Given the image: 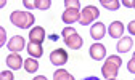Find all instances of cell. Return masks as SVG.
<instances>
[{
  "label": "cell",
  "mask_w": 135,
  "mask_h": 80,
  "mask_svg": "<svg viewBox=\"0 0 135 80\" xmlns=\"http://www.w3.org/2000/svg\"><path fill=\"white\" fill-rule=\"evenodd\" d=\"M10 21H11V24H15L20 29H29V27H32L36 18H34L32 13H26V11H18L16 10V11L11 13Z\"/></svg>",
  "instance_id": "cell-1"
},
{
  "label": "cell",
  "mask_w": 135,
  "mask_h": 80,
  "mask_svg": "<svg viewBox=\"0 0 135 80\" xmlns=\"http://www.w3.org/2000/svg\"><path fill=\"white\" fill-rule=\"evenodd\" d=\"M98 16H100L98 8L95 5H87V7H84V10L80 11V19H79V23L82 26H87V24L93 23Z\"/></svg>",
  "instance_id": "cell-2"
},
{
  "label": "cell",
  "mask_w": 135,
  "mask_h": 80,
  "mask_svg": "<svg viewBox=\"0 0 135 80\" xmlns=\"http://www.w3.org/2000/svg\"><path fill=\"white\" fill-rule=\"evenodd\" d=\"M50 62L53 66L60 67V66H64L68 62V53L63 50V48H58V50H53L52 55H50Z\"/></svg>",
  "instance_id": "cell-3"
},
{
  "label": "cell",
  "mask_w": 135,
  "mask_h": 80,
  "mask_svg": "<svg viewBox=\"0 0 135 80\" xmlns=\"http://www.w3.org/2000/svg\"><path fill=\"white\" fill-rule=\"evenodd\" d=\"M117 72H119V67H117L114 62L106 59L105 64H103V67H101V74H103V77L106 80H113V78L117 77Z\"/></svg>",
  "instance_id": "cell-4"
},
{
  "label": "cell",
  "mask_w": 135,
  "mask_h": 80,
  "mask_svg": "<svg viewBox=\"0 0 135 80\" xmlns=\"http://www.w3.org/2000/svg\"><path fill=\"white\" fill-rule=\"evenodd\" d=\"M89 55H90V58H92V59H95V61H101V59L106 56V48H105V45H103V43L97 42V43H93V45L90 46Z\"/></svg>",
  "instance_id": "cell-5"
},
{
  "label": "cell",
  "mask_w": 135,
  "mask_h": 80,
  "mask_svg": "<svg viewBox=\"0 0 135 80\" xmlns=\"http://www.w3.org/2000/svg\"><path fill=\"white\" fill-rule=\"evenodd\" d=\"M7 46H8V50L11 53H20L24 48V39L21 35H15V37L10 39V42L7 43Z\"/></svg>",
  "instance_id": "cell-6"
},
{
  "label": "cell",
  "mask_w": 135,
  "mask_h": 80,
  "mask_svg": "<svg viewBox=\"0 0 135 80\" xmlns=\"http://www.w3.org/2000/svg\"><path fill=\"white\" fill-rule=\"evenodd\" d=\"M124 30H126V27H124L122 21H113L109 24V37H113V39H121V37H124L122 35Z\"/></svg>",
  "instance_id": "cell-7"
},
{
  "label": "cell",
  "mask_w": 135,
  "mask_h": 80,
  "mask_svg": "<svg viewBox=\"0 0 135 80\" xmlns=\"http://www.w3.org/2000/svg\"><path fill=\"white\" fill-rule=\"evenodd\" d=\"M7 66H8L10 69H13V71H16V69H20L21 66H24V61H23L21 55H18V53L8 55V56H7Z\"/></svg>",
  "instance_id": "cell-8"
},
{
  "label": "cell",
  "mask_w": 135,
  "mask_h": 80,
  "mask_svg": "<svg viewBox=\"0 0 135 80\" xmlns=\"http://www.w3.org/2000/svg\"><path fill=\"white\" fill-rule=\"evenodd\" d=\"M29 40L34 42V43H40L42 45V42L45 40V29L40 27V26L31 29V32H29Z\"/></svg>",
  "instance_id": "cell-9"
},
{
  "label": "cell",
  "mask_w": 135,
  "mask_h": 80,
  "mask_svg": "<svg viewBox=\"0 0 135 80\" xmlns=\"http://www.w3.org/2000/svg\"><path fill=\"white\" fill-rule=\"evenodd\" d=\"M105 34H106V27L103 23H95L90 29V35L93 40H101L105 37Z\"/></svg>",
  "instance_id": "cell-10"
},
{
  "label": "cell",
  "mask_w": 135,
  "mask_h": 80,
  "mask_svg": "<svg viewBox=\"0 0 135 80\" xmlns=\"http://www.w3.org/2000/svg\"><path fill=\"white\" fill-rule=\"evenodd\" d=\"M64 43H66L68 48H71V50H79V48L82 46V43H84V40H82V37L79 34H74L71 37L64 39Z\"/></svg>",
  "instance_id": "cell-11"
},
{
  "label": "cell",
  "mask_w": 135,
  "mask_h": 80,
  "mask_svg": "<svg viewBox=\"0 0 135 80\" xmlns=\"http://www.w3.org/2000/svg\"><path fill=\"white\" fill-rule=\"evenodd\" d=\"M61 19L66 24H73V23L80 19V13H79V10H66L63 13V16H61Z\"/></svg>",
  "instance_id": "cell-12"
},
{
  "label": "cell",
  "mask_w": 135,
  "mask_h": 80,
  "mask_svg": "<svg viewBox=\"0 0 135 80\" xmlns=\"http://www.w3.org/2000/svg\"><path fill=\"white\" fill-rule=\"evenodd\" d=\"M27 53L31 55V58H40V56L44 55L42 45H40V43H34V42H29V45H27Z\"/></svg>",
  "instance_id": "cell-13"
},
{
  "label": "cell",
  "mask_w": 135,
  "mask_h": 80,
  "mask_svg": "<svg viewBox=\"0 0 135 80\" xmlns=\"http://www.w3.org/2000/svg\"><path fill=\"white\" fill-rule=\"evenodd\" d=\"M132 39L130 37H121L119 42H117V51L119 53H127L130 48H132Z\"/></svg>",
  "instance_id": "cell-14"
},
{
  "label": "cell",
  "mask_w": 135,
  "mask_h": 80,
  "mask_svg": "<svg viewBox=\"0 0 135 80\" xmlns=\"http://www.w3.org/2000/svg\"><path fill=\"white\" fill-rule=\"evenodd\" d=\"M24 69H26V72H29V74L37 72V71H39V62H37V59H36V58H27V59L24 61Z\"/></svg>",
  "instance_id": "cell-15"
},
{
  "label": "cell",
  "mask_w": 135,
  "mask_h": 80,
  "mask_svg": "<svg viewBox=\"0 0 135 80\" xmlns=\"http://www.w3.org/2000/svg\"><path fill=\"white\" fill-rule=\"evenodd\" d=\"M53 80H74V77L66 69H56L53 72Z\"/></svg>",
  "instance_id": "cell-16"
},
{
  "label": "cell",
  "mask_w": 135,
  "mask_h": 80,
  "mask_svg": "<svg viewBox=\"0 0 135 80\" xmlns=\"http://www.w3.org/2000/svg\"><path fill=\"white\" fill-rule=\"evenodd\" d=\"M100 3L103 5L106 10H111V11H114V10H117V8L121 7L119 0H100Z\"/></svg>",
  "instance_id": "cell-17"
},
{
  "label": "cell",
  "mask_w": 135,
  "mask_h": 80,
  "mask_svg": "<svg viewBox=\"0 0 135 80\" xmlns=\"http://www.w3.org/2000/svg\"><path fill=\"white\" fill-rule=\"evenodd\" d=\"M50 0H34V7L39 10H48L50 8Z\"/></svg>",
  "instance_id": "cell-18"
},
{
  "label": "cell",
  "mask_w": 135,
  "mask_h": 80,
  "mask_svg": "<svg viewBox=\"0 0 135 80\" xmlns=\"http://www.w3.org/2000/svg\"><path fill=\"white\" fill-rule=\"evenodd\" d=\"M64 7H66V10H79L80 2L79 0H64Z\"/></svg>",
  "instance_id": "cell-19"
},
{
  "label": "cell",
  "mask_w": 135,
  "mask_h": 80,
  "mask_svg": "<svg viewBox=\"0 0 135 80\" xmlns=\"http://www.w3.org/2000/svg\"><path fill=\"white\" fill-rule=\"evenodd\" d=\"M74 34H77V32H76V29L71 27V26H68V27H64V29L61 30V37H63V39H68V37H71V35H74Z\"/></svg>",
  "instance_id": "cell-20"
},
{
  "label": "cell",
  "mask_w": 135,
  "mask_h": 80,
  "mask_svg": "<svg viewBox=\"0 0 135 80\" xmlns=\"http://www.w3.org/2000/svg\"><path fill=\"white\" fill-rule=\"evenodd\" d=\"M0 80H15V75L11 71H3L0 74Z\"/></svg>",
  "instance_id": "cell-21"
},
{
  "label": "cell",
  "mask_w": 135,
  "mask_h": 80,
  "mask_svg": "<svg viewBox=\"0 0 135 80\" xmlns=\"http://www.w3.org/2000/svg\"><path fill=\"white\" fill-rule=\"evenodd\" d=\"M108 61L114 62L117 67H121V66H122V59H121L119 56H117V55H113V56H109V58H108Z\"/></svg>",
  "instance_id": "cell-22"
},
{
  "label": "cell",
  "mask_w": 135,
  "mask_h": 80,
  "mask_svg": "<svg viewBox=\"0 0 135 80\" xmlns=\"http://www.w3.org/2000/svg\"><path fill=\"white\" fill-rule=\"evenodd\" d=\"M127 69H129V72L135 74V58H132V59L127 62Z\"/></svg>",
  "instance_id": "cell-23"
},
{
  "label": "cell",
  "mask_w": 135,
  "mask_h": 80,
  "mask_svg": "<svg viewBox=\"0 0 135 80\" xmlns=\"http://www.w3.org/2000/svg\"><path fill=\"white\" fill-rule=\"evenodd\" d=\"M121 3L127 8H135V0H122Z\"/></svg>",
  "instance_id": "cell-24"
},
{
  "label": "cell",
  "mask_w": 135,
  "mask_h": 80,
  "mask_svg": "<svg viewBox=\"0 0 135 80\" xmlns=\"http://www.w3.org/2000/svg\"><path fill=\"white\" fill-rule=\"evenodd\" d=\"M127 30L130 32L132 35H135V21H130V23H129V26H127Z\"/></svg>",
  "instance_id": "cell-25"
},
{
  "label": "cell",
  "mask_w": 135,
  "mask_h": 80,
  "mask_svg": "<svg viewBox=\"0 0 135 80\" xmlns=\"http://www.w3.org/2000/svg\"><path fill=\"white\" fill-rule=\"evenodd\" d=\"M23 5H24L26 8H29V10L36 8V7H34V0H32V2H31V0H23Z\"/></svg>",
  "instance_id": "cell-26"
},
{
  "label": "cell",
  "mask_w": 135,
  "mask_h": 80,
  "mask_svg": "<svg viewBox=\"0 0 135 80\" xmlns=\"http://www.w3.org/2000/svg\"><path fill=\"white\" fill-rule=\"evenodd\" d=\"M0 35H2V40H0V45H5V29L3 27H0Z\"/></svg>",
  "instance_id": "cell-27"
},
{
  "label": "cell",
  "mask_w": 135,
  "mask_h": 80,
  "mask_svg": "<svg viewBox=\"0 0 135 80\" xmlns=\"http://www.w3.org/2000/svg\"><path fill=\"white\" fill-rule=\"evenodd\" d=\"M34 80H47L45 75H37V77H34Z\"/></svg>",
  "instance_id": "cell-28"
},
{
  "label": "cell",
  "mask_w": 135,
  "mask_h": 80,
  "mask_svg": "<svg viewBox=\"0 0 135 80\" xmlns=\"http://www.w3.org/2000/svg\"><path fill=\"white\" fill-rule=\"evenodd\" d=\"M84 80H100L98 77H95V75H90V77H85Z\"/></svg>",
  "instance_id": "cell-29"
},
{
  "label": "cell",
  "mask_w": 135,
  "mask_h": 80,
  "mask_svg": "<svg viewBox=\"0 0 135 80\" xmlns=\"http://www.w3.org/2000/svg\"><path fill=\"white\" fill-rule=\"evenodd\" d=\"M133 58H135V53H133Z\"/></svg>",
  "instance_id": "cell-30"
},
{
  "label": "cell",
  "mask_w": 135,
  "mask_h": 80,
  "mask_svg": "<svg viewBox=\"0 0 135 80\" xmlns=\"http://www.w3.org/2000/svg\"><path fill=\"white\" fill-rule=\"evenodd\" d=\"M113 80H116V78H113Z\"/></svg>",
  "instance_id": "cell-31"
}]
</instances>
